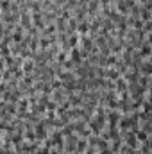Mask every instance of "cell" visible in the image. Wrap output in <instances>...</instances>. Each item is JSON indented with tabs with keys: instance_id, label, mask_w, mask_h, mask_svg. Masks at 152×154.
<instances>
[{
	"instance_id": "1",
	"label": "cell",
	"mask_w": 152,
	"mask_h": 154,
	"mask_svg": "<svg viewBox=\"0 0 152 154\" xmlns=\"http://www.w3.org/2000/svg\"><path fill=\"white\" fill-rule=\"evenodd\" d=\"M31 22H32V27H34V29H38L39 32L47 27V23H45V20H43V14H41V13H31Z\"/></svg>"
},
{
	"instance_id": "2",
	"label": "cell",
	"mask_w": 152,
	"mask_h": 154,
	"mask_svg": "<svg viewBox=\"0 0 152 154\" xmlns=\"http://www.w3.org/2000/svg\"><path fill=\"white\" fill-rule=\"evenodd\" d=\"M23 36H25V31H23V27H20V25L16 23V25H14V29H13V32H11V43H14V45L22 43Z\"/></svg>"
},
{
	"instance_id": "3",
	"label": "cell",
	"mask_w": 152,
	"mask_h": 154,
	"mask_svg": "<svg viewBox=\"0 0 152 154\" xmlns=\"http://www.w3.org/2000/svg\"><path fill=\"white\" fill-rule=\"evenodd\" d=\"M68 59L70 61H74L75 63V66H79L81 63H82V57H81V48H79V45L74 47V48H70V52H68Z\"/></svg>"
},
{
	"instance_id": "4",
	"label": "cell",
	"mask_w": 152,
	"mask_h": 154,
	"mask_svg": "<svg viewBox=\"0 0 152 154\" xmlns=\"http://www.w3.org/2000/svg\"><path fill=\"white\" fill-rule=\"evenodd\" d=\"M34 68H36V65H34V59H32V57L23 59V63H22V70H23V74H25V75H27V74H32V72H34Z\"/></svg>"
},
{
	"instance_id": "5",
	"label": "cell",
	"mask_w": 152,
	"mask_h": 154,
	"mask_svg": "<svg viewBox=\"0 0 152 154\" xmlns=\"http://www.w3.org/2000/svg\"><path fill=\"white\" fill-rule=\"evenodd\" d=\"M50 99L54 100V102H63L65 99H66V93H65V90L63 88H59V90H52V93H50Z\"/></svg>"
},
{
	"instance_id": "6",
	"label": "cell",
	"mask_w": 152,
	"mask_h": 154,
	"mask_svg": "<svg viewBox=\"0 0 152 154\" xmlns=\"http://www.w3.org/2000/svg\"><path fill=\"white\" fill-rule=\"evenodd\" d=\"M138 72H140L141 75H150V72H152L150 59H143V61L140 63V68H138Z\"/></svg>"
},
{
	"instance_id": "7",
	"label": "cell",
	"mask_w": 152,
	"mask_h": 154,
	"mask_svg": "<svg viewBox=\"0 0 152 154\" xmlns=\"http://www.w3.org/2000/svg\"><path fill=\"white\" fill-rule=\"evenodd\" d=\"M79 36H86L88 32H90V22L88 20H84V22H79L77 23V31H75Z\"/></svg>"
},
{
	"instance_id": "8",
	"label": "cell",
	"mask_w": 152,
	"mask_h": 154,
	"mask_svg": "<svg viewBox=\"0 0 152 154\" xmlns=\"http://www.w3.org/2000/svg\"><path fill=\"white\" fill-rule=\"evenodd\" d=\"M132 133L136 134V140H138V143H143V142L150 140V134H149V133H145L143 129H136V131H132Z\"/></svg>"
},
{
	"instance_id": "9",
	"label": "cell",
	"mask_w": 152,
	"mask_h": 154,
	"mask_svg": "<svg viewBox=\"0 0 152 154\" xmlns=\"http://www.w3.org/2000/svg\"><path fill=\"white\" fill-rule=\"evenodd\" d=\"M106 79H109V81H116V79H118V77H122L120 75V72H118V70H116V68H113V66H109V68H106Z\"/></svg>"
},
{
	"instance_id": "10",
	"label": "cell",
	"mask_w": 152,
	"mask_h": 154,
	"mask_svg": "<svg viewBox=\"0 0 152 154\" xmlns=\"http://www.w3.org/2000/svg\"><path fill=\"white\" fill-rule=\"evenodd\" d=\"M50 39L48 38H45V36H39V39H38V48L39 50H48L50 48Z\"/></svg>"
},
{
	"instance_id": "11",
	"label": "cell",
	"mask_w": 152,
	"mask_h": 154,
	"mask_svg": "<svg viewBox=\"0 0 152 154\" xmlns=\"http://www.w3.org/2000/svg\"><path fill=\"white\" fill-rule=\"evenodd\" d=\"M66 59H68V52H63V50H59V52L54 56V61H56V63H61V65H63Z\"/></svg>"
},
{
	"instance_id": "12",
	"label": "cell",
	"mask_w": 152,
	"mask_h": 154,
	"mask_svg": "<svg viewBox=\"0 0 152 154\" xmlns=\"http://www.w3.org/2000/svg\"><path fill=\"white\" fill-rule=\"evenodd\" d=\"M138 84L143 86V88H150V75H141L138 77Z\"/></svg>"
},
{
	"instance_id": "13",
	"label": "cell",
	"mask_w": 152,
	"mask_h": 154,
	"mask_svg": "<svg viewBox=\"0 0 152 154\" xmlns=\"http://www.w3.org/2000/svg\"><path fill=\"white\" fill-rule=\"evenodd\" d=\"M11 4H13V0H0V11L2 13H9L11 11Z\"/></svg>"
},
{
	"instance_id": "14",
	"label": "cell",
	"mask_w": 152,
	"mask_h": 154,
	"mask_svg": "<svg viewBox=\"0 0 152 154\" xmlns=\"http://www.w3.org/2000/svg\"><path fill=\"white\" fill-rule=\"evenodd\" d=\"M63 70H68V72H74V70H75V63H74V61H70V59H66V61L63 63Z\"/></svg>"
},
{
	"instance_id": "15",
	"label": "cell",
	"mask_w": 152,
	"mask_h": 154,
	"mask_svg": "<svg viewBox=\"0 0 152 154\" xmlns=\"http://www.w3.org/2000/svg\"><path fill=\"white\" fill-rule=\"evenodd\" d=\"M5 70V61H4V57H0V74Z\"/></svg>"
},
{
	"instance_id": "16",
	"label": "cell",
	"mask_w": 152,
	"mask_h": 154,
	"mask_svg": "<svg viewBox=\"0 0 152 154\" xmlns=\"http://www.w3.org/2000/svg\"><path fill=\"white\" fill-rule=\"evenodd\" d=\"M0 81H2V77H0Z\"/></svg>"
}]
</instances>
